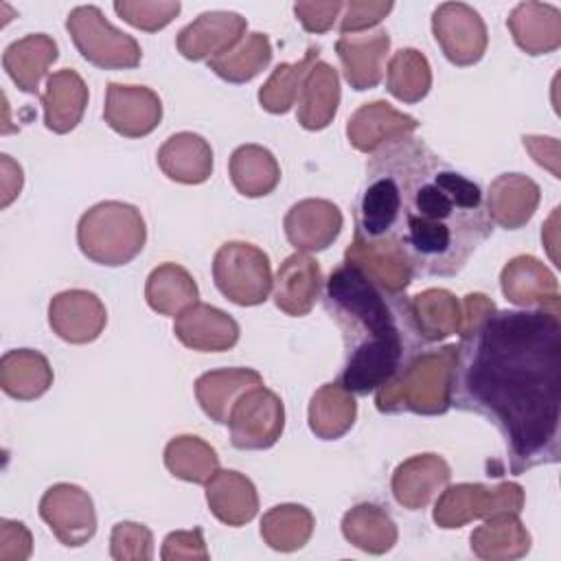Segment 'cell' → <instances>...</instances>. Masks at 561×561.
Here are the masks:
<instances>
[{"label":"cell","instance_id":"36","mask_svg":"<svg viewBox=\"0 0 561 561\" xmlns=\"http://www.w3.org/2000/svg\"><path fill=\"white\" fill-rule=\"evenodd\" d=\"M416 316V324L425 342L445 340L451 333H460L462 309L454 294L447 289H425L410 298Z\"/></svg>","mask_w":561,"mask_h":561},{"label":"cell","instance_id":"6","mask_svg":"<svg viewBox=\"0 0 561 561\" xmlns=\"http://www.w3.org/2000/svg\"><path fill=\"white\" fill-rule=\"evenodd\" d=\"M66 28L81 57L103 70L136 68L142 59L140 44L110 24L103 11L94 4L75 7L68 13Z\"/></svg>","mask_w":561,"mask_h":561},{"label":"cell","instance_id":"2","mask_svg":"<svg viewBox=\"0 0 561 561\" xmlns=\"http://www.w3.org/2000/svg\"><path fill=\"white\" fill-rule=\"evenodd\" d=\"M561 313L491 309L460 327L449 403L489 419L511 473L559 460Z\"/></svg>","mask_w":561,"mask_h":561},{"label":"cell","instance_id":"32","mask_svg":"<svg viewBox=\"0 0 561 561\" xmlns=\"http://www.w3.org/2000/svg\"><path fill=\"white\" fill-rule=\"evenodd\" d=\"M357 416V403L337 381L320 386L309 403V430L322 440H335L344 436Z\"/></svg>","mask_w":561,"mask_h":561},{"label":"cell","instance_id":"48","mask_svg":"<svg viewBox=\"0 0 561 561\" xmlns=\"http://www.w3.org/2000/svg\"><path fill=\"white\" fill-rule=\"evenodd\" d=\"M0 164H2V169H0L2 171V202H0V206L7 208L20 195L24 175H22L20 164H15L11 160V156H7V153L0 156Z\"/></svg>","mask_w":561,"mask_h":561},{"label":"cell","instance_id":"29","mask_svg":"<svg viewBox=\"0 0 561 561\" xmlns=\"http://www.w3.org/2000/svg\"><path fill=\"white\" fill-rule=\"evenodd\" d=\"M337 105H340L337 72L327 61H316L302 81L296 118L305 129L318 131L333 121Z\"/></svg>","mask_w":561,"mask_h":561},{"label":"cell","instance_id":"17","mask_svg":"<svg viewBox=\"0 0 561 561\" xmlns=\"http://www.w3.org/2000/svg\"><path fill=\"white\" fill-rule=\"evenodd\" d=\"M283 228L298 252H320L340 234L342 213L329 199H300L287 210Z\"/></svg>","mask_w":561,"mask_h":561},{"label":"cell","instance_id":"41","mask_svg":"<svg viewBox=\"0 0 561 561\" xmlns=\"http://www.w3.org/2000/svg\"><path fill=\"white\" fill-rule=\"evenodd\" d=\"M320 48L309 46L307 55L296 64H278L265 85L259 90V103L263 110L272 114H285L298 101L302 81L311 66L318 61Z\"/></svg>","mask_w":561,"mask_h":561},{"label":"cell","instance_id":"33","mask_svg":"<svg viewBox=\"0 0 561 561\" xmlns=\"http://www.w3.org/2000/svg\"><path fill=\"white\" fill-rule=\"evenodd\" d=\"M230 180L243 197L270 195L280 182V167L270 149L241 145L230 156Z\"/></svg>","mask_w":561,"mask_h":561},{"label":"cell","instance_id":"14","mask_svg":"<svg viewBox=\"0 0 561 561\" xmlns=\"http://www.w3.org/2000/svg\"><path fill=\"white\" fill-rule=\"evenodd\" d=\"M107 322L101 298L88 289H68L53 296L48 305V324L57 337L70 344L94 342Z\"/></svg>","mask_w":561,"mask_h":561},{"label":"cell","instance_id":"42","mask_svg":"<svg viewBox=\"0 0 561 561\" xmlns=\"http://www.w3.org/2000/svg\"><path fill=\"white\" fill-rule=\"evenodd\" d=\"M182 4L175 0H118L114 2V11L134 28L156 33L164 28L178 13Z\"/></svg>","mask_w":561,"mask_h":561},{"label":"cell","instance_id":"16","mask_svg":"<svg viewBox=\"0 0 561 561\" xmlns=\"http://www.w3.org/2000/svg\"><path fill=\"white\" fill-rule=\"evenodd\" d=\"M173 333L186 348L199 353H221L239 342V324L234 318L206 302H193L178 313Z\"/></svg>","mask_w":561,"mask_h":561},{"label":"cell","instance_id":"7","mask_svg":"<svg viewBox=\"0 0 561 561\" xmlns=\"http://www.w3.org/2000/svg\"><path fill=\"white\" fill-rule=\"evenodd\" d=\"M213 280L230 302L241 307L265 302L274 283L267 254L245 241H228L215 252Z\"/></svg>","mask_w":561,"mask_h":561},{"label":"cell","instance_id":"39","mask_svg":"<svg viewBox=\"0 0 561 561\" xmlns=\"http://www.w3.org/2000/svg\"><path fill=\"white\" fill-rule=\"evenodd\" d=\"M272 59V46L265 33L245 35L228 53L208 59V68L230 83H245L254 79Z\"/></svg>","mask_w":561,"mask_h":561},{"label":"cell","instance_id":"10","mask_svg":"<svg viewBox=\"0 0 561 561\" xmlns=\"http://www.w3.org/2000/svg\"><path fill=\"white\" fill-rule=\"evenodd\" d=\"M434 39L454 66H473L482 59L489 35L476 9L465 2H443L432 15Z\"/></svg>","mask_w":561,"mask_h":561},{"label":"cell","instance_id":"3","mask_svg":"<svg viewBox=\"0 0 561 561\" xmlns=\"http://www.w3.org/2000/svg\"><path fill=\"white\" fill-rule=\"evenodd\" d=\"M322 300L344 337L337 383L353 394L394 386L425 351L410 296L346 259L324 280Z\"/></svg>","mask_w":561,"mask_h":561},{"label":"cell","instance_id":"22","mask_svg":"<svg viewBox=\"0 0 561 561\" xmlns=\"http://www.w3.org/2000/svg\"><path fill=\"white\" fill-rule=\"evenodd\" d=\"M416 127L419 123L414 116L394 110L386 101H373L355 110L348 118L346 136L357 151L373 153L386 140L401 134H414Z\"/></svg>","mask_w":561,"mask_h":561},{"label":"cell","instance_id":"45","mask_svg":"<svg viewBox=\"0 0 561 561\" xmlns=\"http://www.w3.org/2000/svg\"><path fill=\"white\" fill-rule=\"evenodd\" d=\"M344 9V2L331 0V2H296L294 13L305 31L309 33H327L335 20L340 18Z\"/></svg>","mask_w":561,"mask_h":561},{"label":"cell","instance_id":"34","mask_svg":"<svg viewBox=\"0 0 561 561\" xmlns=\"http://www.w3.org/2000/svg\"><path fill=\"white\" fill-rule=\"evenodd\" d=\"M147 305L160 316H178L193 302L199 291L193 276L178 263H162L147 276L145 285Z\"/></svg>","mask_w":561,"mask_h":561},{"label":"cell","instance_id":"9","mask_svg":"<svg viewBox=\"0 0 561 561\" xmlns=\"http://www.w3.org/2000/svg\"><path fill=\"white\" fill-rule=\"evenodd\" d=\"M226 425L230 430V443L237 449H267L283 434V401L263 383L254 386L237 399Z\"/></svg>","mask_w":561,"mask_h":561},{"label":"cell","instance_id":"20","mask_svg":"<svg viewBox=\"0 0 561 561\" xmlns=\"http://www.w3.org/2000/svg\"><path fill=\"white\" fill-rule=\"evenodd\" d=\"M44 105V125L55 134L72 131L88 105V85L72 68H61L46 79V90L39 94Z\"/></svg>","mask_w":561,"mask_h":561},{"label":"cell","instance_id":"40","mask_svg":"<svg viewBox=\"0 0 561 561\" xmlns=\"http://www.w3.org/2000/svg\"><path fill=\"white\" fill-rule=\"evenodd\" d=\"M432 88V70L425 59L414 48H401L394 53L386 68V90L403 101V103H419L427 96Z\"/></svg>","mask_w":561,"mask_h":561},{"label":"cell","instance_id":"27","mask_svg":"<svg viewBox=\"0 0 561 561\" xmlns=\"http://www.w3.org/2000/svg\"><path fill=\"white\" fill-rule=\"evenodd\" d=\"M261 383L263 377L254 368H219L197 377L195 397L206 416H210L219 425H226L237 399L245 390Z\"/></svg>","mask_w":561,"mask_h":561},{"label":"cell","instance_id":"35","mask_svg":"<svg viewBox=\"0 0 561 561\" xmlns=\"http://www.w3.org/2000/svg\"><path fill=\"white\" fill-rule=\"evenodd\" d=\"M342 535L355 548L383 554L397 543V526L386 511L375 504H357L342 517Z\"/></svg>","mask_w":561,"mask_h":561},{"label":"cell","instance_id":"4","mask_svg":"<svg viewBox=\"0 0 561 561\" xmlns=\"http://www.w3.org/2000/svg\"><path fill=\"white\" fill-rule=\"evenodd\" d=\"M147 239L140 210L125 202H101L88 208L77 224V243L83 256L99 265L118 267L134 261Z\"/></svg>","mask_w":561,"mask_h":561},{"label":"cell","instance_id":"26","mask_svg":"<svg viewBox=\"0 0 561 561\" xmlns=\"http://www.w3.org/2000/svg\"><path fill=\"white\" fill-rule=\"evenodd\" d=\"M158 167L173 182L202 184L213 173V149L199 134L180 131L158 149Z\"/></svg>","mask_w":561,"mask_h":561},{"label":"cell","instance_id":"38","mask_svg":"<svg viewBox=\"0 0 561 561\" xmlns=\"http://www.w3.org/2000/svg\"><path fill=\"white\" fill-rule=\"evenodd\" d=\"M164 467L180 480L206 484L219 471V458L199 436H178L164 447Z\"/></svg>","mask_w":561,"mask_h":561},{"label":"cell","instance_id":"31","mask_svg":"<svg viewBox=\"0 0 561 561\" xmlns=\"http://www.w3.org/2000/svg\"><path fill=\"white\" fill-rule=\"evenodd\" d=\"M471 550L480 559H517L530 550V535L517 513H493L471 533Z\"/></svg>","mask_w":561,"mask_h":561},{"label":"cell","instance_id":"5","mask_svg":"<svg viewBox=\"0 0 561 561\" xmlns=\"http://www.w3.org/2000/svg\"><path fill=\"white\" fill-rule=\"evenodd\" d=\"M454 362V344L443 348H425L394 386L375 392L377 410L386 414H443L451 405L449 386Z\"/></svg>","mask_w":561,"mask_h":561},{"label":"cell","instance_id":"47","mask_svg":"<svg viewBox=\"0 0 561 561\" xmlns=\"http://www.w3.org/2000/svg\"><path fill=\"white\" fill-rule=\"evenodd\" d=\"M31 554V533L22 522L2 519L0 522V559L22 561Z\"/></svg>","mask_w":561,"mask_h":561},{"label":"cell","instance_id":"13","mask_svg":"<svg viewBox=\"0 0 561 561\" xmlns=\"http://www.w3.org/2000/svg\"><path fill=\"white\" fill-rule=\"evenodd\" d=\"M248 22L234 11H206L178 33L175 46L191 61L213 59L234 48L245 37Z\"/></svg>","mask_w":561,"mask_h":561},{"label":"cell","instance_id":"8","mask_svg":"<svg viewBox=\"0 0 561 561\" xmlns=\"http://www.w3.org/2000/svg\"><path fill=\"white\" fill-rule=\"evenodd\" d=\"M524 506V491L515 482H500L497 486L486 484H456L440 493L434 522L440 528H460L471 519L489 517L493 513H519Z\"/></svg>","mask_w":561,"mask_h":561},{"label":"cell","instance_id":"44","mask_svg":"<svg viewBox=\"0 0 561 561\" xmlns=\"http://www.w3.org/2000/svg\"><path fill=\"white\" fill-rule=\"evenodd\" d=\"M392 2H366V0H353L344 4V13L340 15V31L346 33H362L379 24L390 11Z\"/></svg>","mask_w":561,"mask_h":561},{"label":"cell","instance_id":"11","mask_svg":"<svg viewBox=\"0 0 561 561\" xmlns=\"http://www.w3.org/2000/svg\"><path fill=\"white\" fill-rule=\"evenodd\" d=\"M39 517L50 533L70 548L83 546L96 533V513L92 497L77 484L59 482L44 491L39 500Z\"/></svg>","mask_w":561,"mask_h":561},{"label":"cell","instance_id":"12","mask_svg":"<svg viewBox=\"0 0 561 561\" xmlns=\"http://www.w3.org/2000/svg\"><path fill=\"white\" fill-rule=\"evenodd\" d=\"M103 118L116 134L142 138L160 125L162 101L147 85L107 83Z\"/></svg>","mask_w":561,"mask_h":561},{"label":"cell","instance_id":"24","mask_svg":"<svg viewBox=\"0 0 561 561\" xmlns=\"http://www.w3.org/2000/svg\"><path fill=\"white\" fill-rule=\"evenodd\" d=\"M486 213L506 230H517L530 221L539 204V186L522 173H502L491 182Z\"/></svg>","mask_w":561,"mask_h":561},{"label":"cell","instance_id":"19","mask_svg":"<svg viewBox=\"0 0 561 561\" xmlns=\"http://www.w3.org/2000/svg\"><path fill=\"white\" fill-rule=\"evenodd\" d=\"M449 465L436 454H419L403 460L392 473V495L408 511L425 508L449 482Z\"/></svg>","mask_w":561,"mask_h":561},{"label":"cell","instance_id":"30","mask_svg":"<svg viewBox=\"0 0 561 561\" xmlns=\"http://www.w3.org/2000/svg\"><path fill=\"white\" fill-rule=\"evenodd\" d=\"M53 383L48 359L31 348L7 351L0 359V388L20 401L42 397Z\"/></svg>","mask_w":561,"mask_h":561},{"label":"cell","instance_id":"37","mask_svg":"<svg viewBox=\"0 0 561 561\" xmlns=\"http://www.w3.org/2000/svg\"><path fill=\"white\" fill-rule=\"evenodd\" d=\"M313 526L316 519L309 508L300 504H278L263 515L261 537L274 550L294 552L309 541Z\"/></svg>","mask_w":561,"mask_h":561},{"label":"cell","instance_id":"23","mask_svg":"<svg viewBox=\"0 0 561 561\" xmlns=\"http://www.w3.org/2000/svg\"><path fill=\"white\" fill-rule=\"evenodd\" d=\"M204 486L208 508L221 524L243 526L256 517V486L243 473L232 469H219Z\"/></svg>","mask_w":561,"mask_h":561},{"label":"cell","instance_id":"43","mask_svg":"<svg viewBox=\"0 0 561 561\" xmlns=\"http://www.w3.org/2000/svg\"><path fill=\"white\" fill-rule=\"evenodd\" d=\"M110 554L116 561H125V559L149 561L153 557V535H151V530L145 524L118 522L112 528Z\"/></svg>","mask_w":561,"mask_h":561},{"label":"cell","instance_id":"18","mask_svg":"<svg viewBox=\"0 0 561 561\" xmlns=\"http://www.w3.org/2000/svg\"><path fill=\"white\" fill-rule=\"evenodd\" d=\"M504 296L524 309L559 311V287L554 274L535 256H515L500 276Z\"/></svg>","mask_w":561,"mask_h":561},{"label":"cell","instance_id":"46","mask_svg":"<svg viewBox=\"0 0 561 561\" xmlns=\"http://www.w3.org/2000/svg\"><path fill=\"white\" fill-rule=\"evenodd\" d=\"M160 557H162L164 561H175V559H208V550H206V543H204L202 528L169 533V535L164 537Z\"/></svg>","mask_w":561,"mask_h":561},{"label":"cell","instance_id":"15","mask_svg":"<svg viewBox=\"0 0 561 561\" xmlns=\"http://www.w3.org/2000/svg\"><path fill=\"white\" fill-rule=\"evenodd\" d=\"M390 37L383 28L346 33L335 42L337 57L344 68V79L357 92L377 88L383 79Z\"/></svg>","mask_w":561,"mask_h":561},{"label":"cell","instance_id":"1","mask_svg":"<svg viewBox=\"0 0 561 561\" xmlns=\"http://www.w3.org/2000/svg\"><path fill=\"white\" fill-rule=\"evenodd\" d=\"M491 230L482 188L414 134L386 140L366 160L353 241L412 276H456Z\"/></svg>","mask_w":561,"mask_h":561},{"label":"cell","instance_id":"25","mask_svg":"<svg viewBox=\"0 0 561 561\" xmlns=\"http://www.w3.org/2000/svg\"><path fill=\"white\" fill-rule=\"evenodd\" d=\"M508 31L515 44L526 55H548L561 44V13L552 4L519 2L508 20Z\"/></svg>","mask_w":561,"mask_h":561},{"label":"cell","instance_id":"21","mask_svg":"<svg viewBox=\"0 0 561 561\" xmlns=\"http://www.w3.org/2000/svg\"><path fill=\"white\" fill-rule=\"evenodd\" d=\"M322 289L320 265L305 252L287 256L274 280V302L287 316H307Z\"/></svg>","mask_w":561,"mask_h":561},{"label":"cell","instance_id":"28","mask_svg":"<svg viewBox=\"0 0 561 561\" xmlns=\"http://www.w3.org/2000/svg\"><path fill=\"white\" fill-rule=\"evenodd\" d=\"M57 57V44L53 37L46 33H31L4 48L2 68L22 92L39 94V79Z\"/></svg>","mask_w":561,"mask_h":561}]
</instances>
